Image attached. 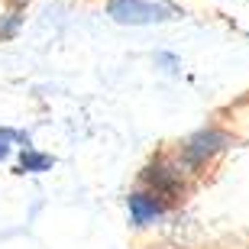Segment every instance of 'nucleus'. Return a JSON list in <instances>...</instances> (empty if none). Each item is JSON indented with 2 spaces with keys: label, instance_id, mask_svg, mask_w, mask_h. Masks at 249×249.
Returning a JSON list of instances; mask_svg holds the SVG:
<instances>
[{
  "label": "nucleus",
  "instance_id": "obj_4",
  "mask_svg": "<svg viewBox=\"0 0 249 249\" xmlns=\"http://www.w3.org/2000/svg\"><path fill=\"white\" fill-rule=\"evenodd\" d=\"M146 181L156 188L159 194H175L178 185H181L178 172H172V168H165V165H152V168H149V175H146Z\"/></svg>",
  "mask_w": 249,
  "mask_h": 249
},
{
  "label": "nucleus",
  "instance_id": "obj_6",
  "mask_svg": "<svg viewBox=\"0 0 249 249\" xmlns=\"http://www.w3.org/2000/svg\"><path fill=\"white\" fill-rule=\"evenodd\" d=\"M17 29H19V17H17V13H10V17L0 23V39H10Z\"/></svg>",
  "mask_w": 249,
  "mask_h": 249
},
{
  "label": "nucleus",
  "instance_id": "obj_5",
  "mask_svg": "<svg viewBox=\"0 0 249 249\" xmlns=\"http://www.w3.org/2000/svg\"><path fill=\"white\" fill-rule=\"evenodd\" d=\"M52 165V159L49 156H39V152H23V168L26 172H46Z\"/></svg>",
  "mask_w": 249,
  "mask_h": 249
},
{
  "label": "nucleus",
  "instance_id": "obj_8",
  "mask_svg": "<svg viewBox=\"0 0 249 249\" xmlns=\"http://www.w3.org/2000/svg\"><path fill=\"white\" fill-rule=\"evenodd\" d=\"M17 3H26V0H17Z\"/></svg>",
  "mask_w": 249,
  "mask_h": 249
},
{
  "label": "nucleus",
  "instance_id": "obj_3",
  "mask_svg": "<svg viewBox=\"0 0 249 249\" xmlns=\"http://www.w3.org/2000/svg\"><path fill=\"white\" fill-rule=\"evenodd\" d=\"M159 213H162V204L156 197H149V194H133L129 197V217H133V223H149V220H156Z\"/></svg>",
  "mask_w": 249,
  "mask_h": 249
},
{
  "label": "nucleus",
  "instance_id": "obj_7",
  "mask_svg": "<svg viewBox=\"0 0 249 249\" xmlns=\"http://www.w3.org/2000/svg\"><path fill=\"white\" fill-rule=\"evenodd\" d=\"M7 139H10V133H0V159L7 156Z\"/></svg>",
  "mask_w": 249,
  "mask_h": 249
},
{
  "label": "nucleus",
  "instance_id": "obj_1",
  "mask_svg": "<svg viewBox=\"0 0 249 249\" xmlns=\"http://www.w3.org/2000/svg\"><path fill=\"white\" fill-rule=\"evenodd\" d=\"M110 17L117 23H129V26H146V23H162L178 13L168 3H146V0H110Z\"/></svg>",
  "mask_w": 249,
  "mask_h": 249
},
{
  "label": "nucleus",
  "instance_id": "obj_2",
  "mask_svg": "<svg viewBox=\"0 0 249 249\" xmlns=\"http://www.w3.org/2000/svg\"><path fill=\"white\" fill-rule=\"evenodd\" d=\"M223 146H227V136H223V133H217V129H204V133H197V136L188 139L185 159H188V162H204L207 156L220 152Z\"/></svg>",
  "mask_w": 249,
  "mask_h": 249
}]
</instances>
